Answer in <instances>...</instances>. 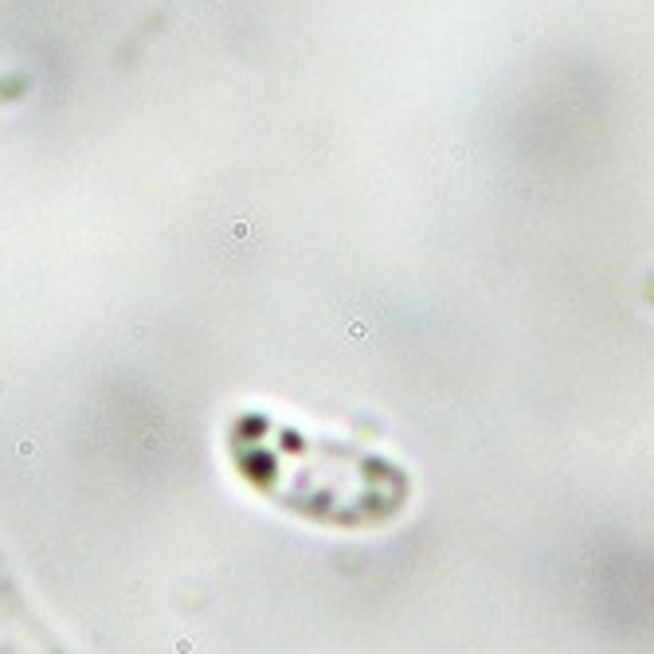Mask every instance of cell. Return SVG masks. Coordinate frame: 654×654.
I'll list each match as a JSON object with an SVG mask.
<instances>
[{
    "label": "cell",
    "mask_w": 654,
    "mask_h": 654,
    "mask_svg": "<svg viewBox=\"0 0 654 654\" xmlns=\"http://www.w3.org/2000/svg\"><path fill=\"white\" fill-rule=\"evenodd\" d=\"M0 654H71L20 596L16 580L0 561Z\"/></svg>",
    "instance_id": "6da1fadb"
}]
</instances>
